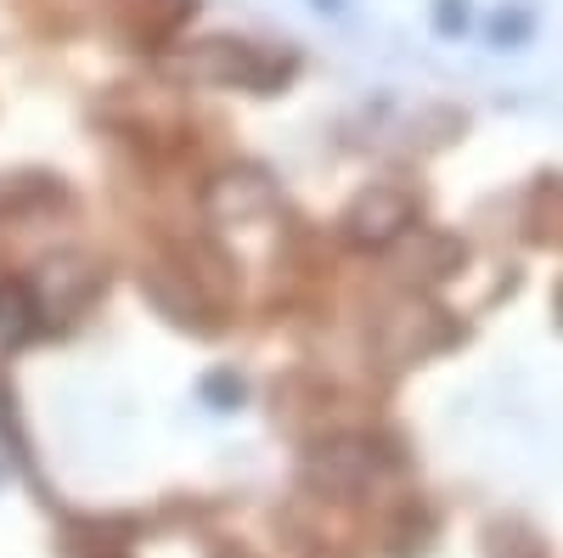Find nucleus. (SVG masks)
Instances as JSON below:
<instances>
[{"mask_svg":"<svg viewBox=\"0 0 563 558\" xmlns=\"http://www.w3.org/2000/svg\"><path fill=\"white\" fill-rule=\"evenodd\" d=\"M203 395H209V401H220V406H238V395H243V390L231 384V372H220L214 384H203Z\"/></svg>","mask_w":563,"mask_h":558,"instance_id":"obj_6","label":"nucleus"},{"mask_svg":"<svg viewBox=\"0 0 563 558\" xmlns=\"http://www.w3.org/2000/svg\"><path fill=\"white\" fill-rule=\"evenodd\" d=\"M406 226H411V198H406V193H389V186H378V193H361L355 209L344 215V231H350L361 249L395 243Z\"/></svg>","mask_w":563,"mask_h":558,"instance_id":"obj_2","label":"nucleus"},{"mask_svg":"<svg viewBox=\"0 0 563 558\" xmlns=\"http://www.w3.org/2000/svg\"><path fill=\"white\" fill-rule=\"evenodd\" d=\"M525 34H530V18H525V12H496V23H490V40L512 45V40H525Z\"/></svg>","mask_w":563,"mask_h":558,"instance_id":"obj_4","label":"nucleus"},{"mask_svg":"<svg viewBox=\"0 0 563 558\" xmlns=\"http://www.w3.org/2000/svg\"><path fill=\"white\" fill-rule=\"evenodd\" d=\"M384 469H389V457L366 435H339V440H321L305 451V485L327 496H361Z\"/></svg>","mask_w":563,"mask_h":558,"instance_id":"obj_1","label":"nucleus"},{"mask_svg":"<svg viewBox=\"0 0 563 558\" xmlns=\"http://www.w3.org/2000/svg\"><path fill=\"white\" fill-rule=\"evenodd\" d=\"M434 29L440 34H462L467 29V7H462V0H434Z\"/></svg>","mask_w":563,"mask_h":558,"instance_id":"obj_5","label":"nucleus"},{"mask_svg":"<svg viewBox=\"0 0 563 558\" xmlns=\"http://www.w3.org/2000/svg\"><path fill=\"white\" fill-rule=\"evenodd\" d=\"M209 209L214 215H260V209H271V180L260 169H225L214 180Z\"/></svg>","mask_w":563,"mask_h":558,"instance_id":"obj_3","label":"nucleus"}]
</instances>
